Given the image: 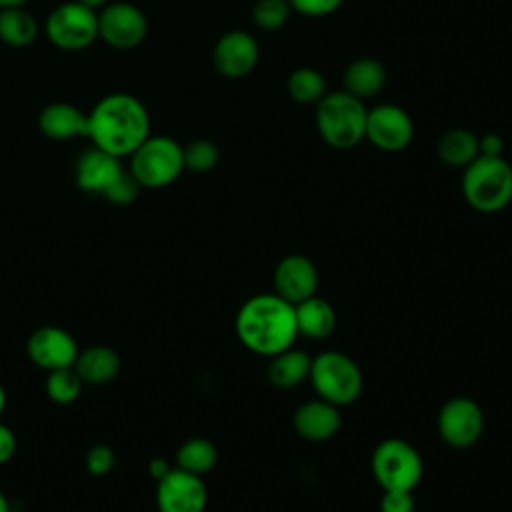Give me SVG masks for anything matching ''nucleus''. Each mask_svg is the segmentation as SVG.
<instances>
[{
  "instance_id": "f257e3e1",
  "label": "nucleus",
  "mask_w": 512,
  "mask_h": 512,
  "mask_svg": "<svg viewBox=\"0 0 512 512\" xmlns=\"http://www.w3.org/2000/svg\"><path fill=\"white\" fill-rule=\"evenodd\" d=\"M150 136L146 106L128 92L102 96L86 114V138L118 158L130 156Z\"/></svg>"
},
{
  "instance_id": "f03ea898",
  "label": "nucleus",
  "mask_w": 512,
  "mask_h": 512,
  "mask_svg": "<svg viewBox=\"0 0 512 512\" xmlns=\"http://www.w3.org/2000/svg\"><path fill=\"white\" fill-rule=\"evenodd\" d=\"M236 334L248 350L270 358L298 336L294 306L278 294L252 296L236 314Z\"/></svg>"
},
{
  "instance_id": "7ed1b4c3",
  "label": "nucleus",
  "mask_w": 512,
  "mask_h": 512,
  "mask_svg": "<svg viewBox=\"0 0 512 512\" xmlns=\"http://www.w3.org/2000/svg\"><path fill=\"white\" fill-rule=\"evenodd\" d=\"M368 110L364 102L346 90L326 92L316 102V128L320 138L338 150L360 144L366 136Z\"/></svg>"
},
{
  "instance_id": "20e7f679",
  "label": "nucleus",
  "mask_w": 512,
  "mask_h": 512,
  "mask_svg": "<svg viewBox=\"0 0 512 512\" xmlns=\"http://www.w3.org/2000/svg\"><path fill=\"white\" fill-rule=\"evenodd\" d=\"M462 194L478 212H498L512 200V166L504 156H478L462 174Z\"/></svg>"
},
{
  "instance_id": "39448f33",
  "label": "nucleus",
  "mask_w": 512,
  "mask_h": 512,
  "mask_svg": "<svg viewBox=\"0 0 512 512\" xmlns=\"http://www.w3.org/2000/svg\"><path fill=\"white\" fill-rule=\"evenodd\" d=\"M128 170L142 188H164L184 170L182 146L170 136H148L130 154Z\"/></svg>"
},
{
  "instance_id": "423d86ee",
  "label": "nucleus",
  "mask_w": 512,
  "mask_h": 512,
  "mask_svg": "<svg viewBox=\"0 0 512 512\" xmlns=\"http://www.w3.org/2000/svg\"><path fill=\"white\" fill-rule=\"evenodd\" d=\"M308 378L318 398L334 406L350 404L362 392V372L358 364L336 350H328L312 358Z\"/></svg>"
},
{
  "instance_id": "0eeeda50",
  "label": "nucleus",
  "mask_w": 512,
  "mask_h": 512,
  "mask_svg": "<svg viewBox=\"0 0 512 512\" xmlns=\"http://www.w3.org/2000/svg\"><path fill=\"white\" fill-rule=\"evenodd\" d=\"M422 472V458L406 440L388 438L372 452V474L382 490H414Z\"/></svg>"
},
{
  "instance_id": "6e6552de",
  "label": "nucleus",
  "mask_w": 512,
  "mask_h": 512,
  "mask_svg": "<svg viewBox=\"0 0 512 512\" xmlns=\"http://www.w3.org/2000/svg\"><path fill=\"white\" fill-rule=\"evenodd\" d=\"M44 32L58 50H84L98 38V12L78 0L62 2L48 14Z\"/></svg>"
},
{
  "instance_id": "1a4fd4ad",
  "label": "nucleus",
  "mask_w": 512,
  "mask_h": 512,
  "mask_svg": "<svg viewBox=\"0 0 512 512\" xmlns=\"http://www.w3.org/2000/svg\"><path fill=\"white\" fill-rule=\"evenodd\" d=\"M148 34L146 14L130 2H108L98 12V38L114 50H132Z\"/></svg>"
},
{
  "instance_id": "9d476101",
  "label": "nucleus",
  "mask_w": 512,
  "mask_h": 512,
  "mask_svg": "<svg viewBox=\"0 0 512 512\" xmlns=\"http://www.w3.org/2000/svg\"><path fill=\"white\" fill-rule=\"evenodd\" d=\"M484 430L480 406L466 396L450 398L438 414L440 438L452 448H468L478 442Z\"/></svg>"
},
{
  "instance_id": "9b49d317",
  "label": "nucleus",
  "mask_w": 512,
  "mask_h": 512,
  "mask_svg": "<svg viewBox=\"0 0 512 512\" xmlns=\"http://www.w3.org/2000/svg\"><path fill=\"white\" fill-rule=\"evenodd\" d=\"M414 136L410 114L396 104H380L368 110L366 136L376 148L384 152L404 150Z\"/></svg>"
},
{
  "instance_id": "f8f14e48",
  "label": "nucleus",
  "mask_w": 512,
  "mask_h": 512,
  "mask_svg": "<svg viewBox=\"0 0 512 512\" xmlns=\"http://www.w3.org/2000/svg\"><path fill=\"white\" fill-rule=\"evenodd\" d=\"M208 492L202 476L172 468L156 488L158 512H204Z\"/></svg>"
},
{
  "instance_id": "ddd939ff",
  "label": "nucleus",
  "mask_w": 512,
  "mask_h": 512,
  "mask_svg": "<svg viewBox=\"0 0 512 512\" xmlns=\"http://www.w3.org/2000/svg\"><path fill=\"white\" fill-rule=\"evenodd\" d=\"M26 352L36 366L52 372L74 366L80 350L68 330L58 326H42L30 334Z\"/></svg>"
},
{
  "instance_id": "4468645a",
  "label": "nucleus",
  "mask_w": 512,
  "mask_h": 512,
  "mask_svg": "<svg viewBox=\"0 0 512 512\" xmlns=\"http://www.w3.org/2000/svg\"><path fill=\"white\" fill-rule=\"evenodd\" d=\"M258 42L246 30H230L218 38L212 52V62L224 78H242L258 64Z\"/></svg>"
},
{
  "instance_id": "2eb2a0df",
  "label": "nucleus",
  "mask_w": 512,
  "mask_h": 512,
  "mask_svg": "<svg viewBox=\"0 0 512 512\" xmlns=\"http://www.w3.org/2000/svg\"><path fill=\"white\" fill-rule=\"evenodd\" d=\"M124 172L126 168L122 164V158L92 146L78 156L74 178L80 190L106 196V192L116 184V180Z\"/></svg>"
},
{
  "instance_id": "dca6fc26",
  "label": "nucleus",
  "mask_w": 512,
  "mask_h": 512,
  "mask_svg": "<svg viewBox=\"0 0 512 512\" xmlns=\"http://www.w3.org/2000/svg\"><path fill=\"white\" fill-rule=\"evenodd\" d=\"M318 270L314 262L302 254L282 258L274 268V294L296 306L316 294Z\"/></svg>"
},
{
  "instance_id": "f3484780",
  "label": "nucleus",
  "mask_w": 512,
  "mask_h": 512,
  "mask_svg": "<svg viewBox=\"0 0 512 512\" xmlns=\"http://www.w3.org/2000/svg\"><path fill=\"white\" fill-rule=\"evenodd\" d=\"M340 412L338 406L316 398L308 400L298 406L294 414V428L296 432L312 442H322L332 438L340 428Z\"/></svg>"
},
{
  "instance_id": "a211bd4d",
  "label": "nucleus",
  "mask_w": 512,
  "mask_h": 512,
  "mask_svg": "<svg viewBox=\"0 0 512 512\" xmlns=\"http://www.w3.org/2000/svg\"><path fill=\"white\" fill-rule=\"evenodd\" d=\"M38 128L50 140L86 136V114L70 102H52L38 114Z\"/></svg>"
},
{
  "instance_id": "6ab92c4d",
  "label": "nucleus",
  "mask_w": 512,
  "mask_h": 512,
  "mask_svg": "<svg viewBox=\"0 0 512 512\" xmlns=\"http://www.w3.org/2000/svg\"><path fill=\"white\" fill-rule=\"evenodd\" d=\"M342 82L352 96L360 100L372 98L386 86V70L374 58H356L346 66Z\"/></svg>"
},
{
  "instance_id": "aec40b11",
  "label": "nucleus",
  "mask_w": 512,
  "mask_h": 512,
  "mask_svg": "<svg viewBox=\"0 0 512 512\" xmlns=\"http://www.w3.org/2000/svg\"><path fill=\"white\" fill-rule=\"evenodd\" d=\"M74 370L78 372L82 382L106 384L116 378V374L120 370V358L112 348L94 344V346L78 352Z\"/></svg>"
},
{
  "instance_id": "412c9836",
  "label": "nucleus",
  "mask_w": 512,
  "mask_h": 512,
  "mask_svg": "<svg viewBox=\"0 0 512 512\" xmlns=\"http://www.w3.org/2000/svg\"><path fill=\"white\" fill-rule=\"evenodd\" d=\"M294 314L298 334L308 338H326L336 326L334 308L316 294L298 302L294 306Z\"/></svg>"
},
{
  "instance_id": "4be33fe9",
  "label": "nucleus",
  "mask_w": 512,
  "mask_h": 512,
  "mask_svg": "<svg viewBox=\"0 0 512 512\" xmlns=\"http://www.w3.org/2000/svg\"><path fill=\"white\" fill-rule=\"evenodd\" d=\"M310 364H312V358L306 352L294 350L290 346L270 356L268 380L276 388H292L310 376Z\"/></svg>"
},
{
  "instance_id": "5701e85b",
  "label": "nucleus",
  "mask_w": 512,
  "mask_h": 512,
  "mask_svg": "<svg viewBox=\"0 0 512 512\" xmlns=\"http://www.w3.org/2000/svg\"><path fill=\"white\" fill-rule=\"evenodd\" d=\"M436 152L446 166L466 168L472 160L480 156L478 136L464 128H450L440 136Z\"/></svg>"
},
{
  "instance_id": "b1692460",
  "label": "nucleus",
  "mask_w": 512,
  "mask_h": 512,
  "mask_svg": "<svg viewBox=\"0 0 512 512\" xmlns=\"http://www.w3.org/2000/svg\"><path fill=\"white\" fill-rule=\"evenodd\" d=\"M38 36V22L24 6L0 8V40L12 48H24Z\"/></svg>"
},
{
  "instance_id": "393cba45",
  "label": "nucleus",
  "mask_w": 512,
  "mask_h": 512,
  "mask_svg": "<svg viewBox=\"0 0 512 512\" xmlns=\"http://www.w3.org/2000/svg\"><path fill=\"white\" fill-rule=\"evenodd\" d=\"M218 460L216 446L206 438H190L176 452V468L196 476H204Z\"/></svg>"
},
{
  "instance_id": "a878e982",
  "label": "nucleus",
  "mask_w": 512,
  "mask_h": 512,
  "mask_svg": "<svg viewBox=\"0 0 512 512\" xmlns=\"http://www.w3.org/2000/svg\"><path fill=\"white\" fill-rule=\"evenodd\" d=\"M288 96L298 104H316L326 94V80L324 76L308 66L296 68L286 82Z\"/></svg>"
},
{
  "instance_id": "bb28decb",
  "label": "nucleus",
  "mask_w": 512,
  "mask_h": 512,
  "mask_svg": "<svg viewBox=\"0 0 512 512\" xmlns=\"http://www.w3.org/2000/svg\"><path fill=\"white\" fill-rule=\"evenodd\" d=\"M44 386H46V394L52 402L66 406V404H72L80 396L82 380H80L78 372L74 370V366H70V368H58V370L48 372Z\"/></svg>"
},
{
  "instance_id": "cd10ccee",
  "label": "nucleus",
  "mask_w": 512,
  "mask_h": 512,
  "mask_svg": "<svg viewBox=\"0 0 512 512\" xmlns=\"http://www.w3.org/2000/svg\"><path fill=\"white\" fill-rule=\"evenodd\" d=\"M182 156H184L186 170L208 172L218 164L220 152L212 140L196 138V140H190L186 146H182Z\"/></svg>"
},
{
  "instance_id": "c85d7f7f",
  "label": "nucleus",
  "mask_w": 512,
  "mask_h": 512,
  "mask_svg": "<svg viewBox=\"0 0 512 512\" xmlns=\"http://www.w3.org/2000/svg\"><path fill=\"white\" fill-rule=\"evenodd\" d=\"M290 10L288 0H258L252 8V20L260 30H278L286 24Z\"/></svg>"
},
{
  "instance_id": "c756f323",
  "label": "nucleus",
  "mask_w": 512,
  "mask_h": 512,
  "mask_svg": "<svg viewBox=\"0 0 512 512\" xmlns=\"http://www.w3.org/2000/svg\"><path fill=\"white\" fill-rule=\"evenodd\" d=\"M114 468V450L106 444H96L86 452V470L92 476H104Z\"/></svg>"
},
{
  "instance_id": "7c9ffc66",
  "label": "nucleus",
  "mask_w": 512,
  "mask_h": 512,
  "mask_svg": "<svg viewBox=\"0 0 512 512\" xmlns=\"http://www.w3.org/2000/svg\"><path fill=\"white\" fill-rule=\"evenodd\" d=\"M292 10L304 14V16H328L332 12H336L344 0H288Z\"/></svg>"
},
{
  "instance_id": "2f4dec72",
  "label": "nucleus",
  "mask_w": 512,
  "mask_h": 512,
  "mask_svg": "<svg viewBox=\"0 0 512 512\" xmlns=\"http://www.w3.org/2000/svg\"><path fill=\"white\" fill-rule=\"evenodd\" d=\"M380 512H414L412 490H384Z\"/></svg>"
},
{
  "instance_id": "473e14b6",
  "label": "nucleus",
  "mask_w": 512,
  "mask_h": 512,
  "mask_svg": "<svg viewBox=\"0 0 512 512\" xmlns=\"http://www.w3.org/2000/svg\"><path fill=\"white\" fill-rule=\"evenodd\" d=\"M480 156H502L504 152V138L496 132H488L482 138H478Z\"/></svg>"
},
{
  "instance_id": "72a5a7b5",
  "label": "nucleus",
  "mask_w": 512,
  "mask_h": 512,
  "mask_svg": "<svg viewBox=\"0 0 512 512\" xmlns=\"http://www.w3.org/2000/svg\"><path fill=\"white\" fill-rule=\"evenodd\" d=\"M16 452V436L14 432L0 422V464L8 462Z\"/></svg>"
},
{
  "instance_id": "f704fd0d",
  "label": "nucleus",
  "mask_w": 512,
  "mask_h": 512,
  "mask_svg": "<svg viewBox=\"0 0 512 512\" xmlns=\"http://www.w3.org/2000/svg\"><path fill=\"white\" fill-rule=\"evenodd\" d=\"M170 470H172V466H170L164 458H152L150 464H148V472H150V476H152L156 482L162 480Z\"/></svg>"
},
{
  "instance_id": "c9c22d12",
  "label": "nucleus",
  "mask_w": 512,
  "mask_h": 512,
  "mask_svg": "<svg viewBox=\"0 0 512 512\" xmlns=\"http://www.w3.org/2000/svg\"><path fill=\"white\" fill-rule=\"evenodd\" d=\"M80 4H84V6H88V8H92V10H100V8H104L110 0H78Z\"/></svg>"
},
{
  "instance_id": "e433bc0d",
  "label": "nucleus",
  "mask_w": 512,
  "mask_h": 512,
  "mask_svg": "<svg viewBox=\"0 0 512 512\" xmlns=\"http://www.w3.org/2000/svg\"><path fill=\"white\" fill-rule=\"evenodd\" d=\"M30 0H0V8H14V6H26Z\"/></svg>"
},
{
  "instance_id": "4c0bfd02",
  "label": "nucleus",
  "mask_w": 512,
  "mask_h": 512,
  "mask_svg": "<svg viewBox=\"0 0 512 512\" xmlns=\"http://www.w3.org/2000/svg\"><path fill=\"white\" fill-rule=\"evenodd\" d=\"M4 408H6V390H4V386H2V382H0V416H2Z\"/></svg>"
},
{
  "instance_id": "58836bf2",
  "label": "nucleus",
  "mask_w": 512,
  "mask_h": 512,
  "mask_svg": "<svg viewBox=\"0 0 512 512\" xmlns=\"http://www.w3.org/2000/svg\"><path fill=\"white\" fill-rule=\"evenodd\" d=\"M0 512H10V506H8V500L6 496L0 492Z\"/></svg>"
}]
</instances>
